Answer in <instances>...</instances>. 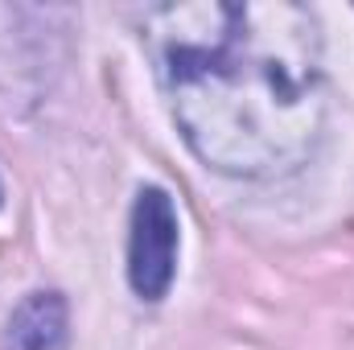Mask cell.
I'll return each mask as SVG.
<instances>
[{
  "instance_id": "obj_3",
  "label": "cell",
  "mask_w": 354,
  "mask_h": 350,
  "mask_svg": "<svg viewBox=\"0 0 354 350\" xmlns=\"http://www.w3.org/2000/svg\"><path fill=\"white\" fill-rule=\"evenodd\" d=\"M62 342H66V301L58 293H29L8 322V347L62 350Z\"/></svg>"
},
{
  "instance_id": "obj_1",
  "label": "cell",
  "mask_w": 354,
  "mask_h": 350,
  "mask_svg": "<svg viewBox=\"0 0 354 350\" xmlns=\"http://www.w3.org/2000/svg\"><path fill=\"white\" fill-rule=\"evenodd\" d=\"M157 83L194 157L227 177L309 161L326 124L322 29L292 0H181L145 17Z\"/></svg>"
},
{
  "instance_id": "obj_2",
  "label": "cell",
  "mask_w": 354,
  "mask_h": 350,
  "mask_svg": "<svg viewBox=\"0 0 354 350\" xmlns=\"http://www.w3.org/2000/svg\"><path fill=\"white\" fill-rule=\"evenodd\" d=\"M177 264V210L165 190L149 185L132 206V239H128V280L145 301H161L174 284Z\"/></svg>"
}]
</instances>
